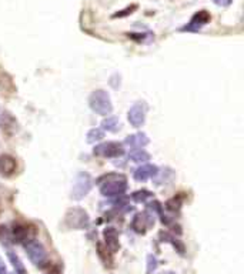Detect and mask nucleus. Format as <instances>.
Returning <instances> with one entry per match:
<instances>
[{"instance_id": "obj_8", "label": "nucleus", "mask_w": 244, "mask_h": 274, "mask_svg": "<svg viewBox=\"0 0 244 274\" xmlns=\"http://www.w3.org/2000/svg\"><path fill=\"white\" fill-rule=\"evenodd\" d=\"M210 20H211L210 13L207 10H200V12L195 13V16L190 19V22L187 25L182 27V32H193V33H197V32H200L207 23H210Z\"/></svg>"}, {"instance_id": "obj_22", "label": "nucleus", "mask_w": 244, "mask_h": 274, "mask_svg": "<svg viewBox=\"0 0 244 274\" xmlns=\"http://www.w3.org/2000/svg\"><path fill=\"white\" fill-rule=\"evenodd\" d=\"M166 206H167V209H169V210H179V209H180V206H182V200L173 197V199L167 201V204H166Z\"/></svg>"}, {"instance_id": "obj_1", "label": "nucleus", "mask_w": 244, "mask_h": 274, "mask_svg": "<svg viewBox=\"0 0 244 274\" xmlns=\"http://www.w3.org/2000/svg\"><path fill=\"white\" fill-rule=\"evenodd\" d=\"M100 186V193L104 197H116L122 196L127 190V179L126 176L119 173H110V175L101 176L98 180Z\"/></svg>"}, {"instance_id": "obj_5", "label": "nucleus", "mask_w": 244, "mask_h": 274, "mask_svg": "<svg viewBox=\"0 0 244 274\" xmlns=\"http://www.w3.org/2000/svg\"><path fill=\"white\" fill-rule=\"evenodd\" d=\"M93 154L98 157H104V159H116L124 154V149H123L122 143L107 141V143L98 144L93 150Z\"/></svg>"}, {"instance_id": "obj_20", "label": "nucleus", "mask_w": 244, "mask_h": 274, "mask_svg": "<svg viewBox=\"0 0 244 274\" xmlns=\"http://www.w3.org/2000/svg\"><path fill=\"white\" fill-rule=\"evenodd\" d=\"M132 199L135 200L136 203H146L147 200L151 199V193L148 190H139L132 194Z\"/></svg>"}, {"instance_id": "obj_3", "label": "nucleus", "mask_w": 244, "mask_h": 274, "mask_svg": "<svg viewBox=\"0 0 244 274\" xmlns=\"http://www.w3.org/2000/svg\"><path fill=\"white\" fill-rule=\"evenodd\" d=\"M93 187V179L92 176L86 172H79L73 180V186H72V194L70 197L73 200L85 199L89 194V191Z\"/></svg>"}, {"instance_id": "obj_19", "label": "nucleus", "mask_w": 244, "mask_h": 274, "mask_svg": "<svg viewBox=\"0 0 244 274\" xmlns=\"http://www.w3.org/2000/svg\"><path fill=\"white\" fill-rule=\"evenodd\" d=\"M104 137V132L101 129H92L87 132V143L93 144L96 141H100Z\"/></svg>"}, {"instance_id": "obj_7", "label": "nucleus", "mask_w": 244, "mask_h": 274, "mask_svg": "<svg viewBox=\"0 0 244 274\" xmlns=\"http://www.w3.org/2000/svg\"><path fill=\"white\" fill-rule=\"evenodd\" d=\"M147 104L146 101H137L132 106V109L129 110L127 119L130 122V125L133 127H140L145 125L146 122V114H147Z\"/></svg>"}, {"instance_id": "obj_4", "label": "nucleus", "mask_w": 244, "mask_h": 274, "mask_svg": "<svg viewBox=\"0 0 244 274\" xmlns=\"http://www.w3.org/2000/svg\"><path fill=\"white\" fill-rule=\"evenodd\" d=\"M26 253L30 259V262L33 263L37 267H45L48 266V251L45 249V246L37 241V240H30L25 244Z\"/></svg>"}, {"instance_id": "obj_13", "label": "nucleus", "mask_w": 244, "mask_h": 274, "mask_svg": "<svg viewBox=\"0 0 244 274\" xmlns=\"http://www.w3.org/2000/svg\"><path fill=\"white\" fill-rule=\"evenodd\" d=\"M17 170V162L16 159L9 156V154H3L0 156V173L3 176H12Z\"/></svg>"}, {"instance_id": "obj_10", "label": "nucleus", "mask_w": 244, "mask_h": 274, "mask_svg": "<svg viewBox=\"0 0 244 274\" xmlns=\"http://www.w3.org/2000/svg\"><path fill=\"white\" fill-rule=\"evenodd\" d=\"M103 237H104V243L106 247L110 253H116L120 249V241H119V233L114 227H106L103 231Z\"/></svg>"}, {"instance_id": "obj_6", "label": "nucleus", "mask_w": 244, "mask_h": 274, "mask_svg": "<svg viewBox=\"0 0 244 274\" xmlns=\"http://www.w3.org/2000/svg\"><path fill=\"white\" fill-rule=\"evenodd\" d=\"M64 223L70 228L82 230L89 226V214L83 209H70L64 216Z\"/></svg>"}, {"instance_id": "obj_26", "label": "nucleus", "mask_w": 244, "mask_h": 274, "mask_svg": "<svg viewBox=\"0 0 244 274\" xmlns=\"http://www.w3.org/2000/svg\"><path fill=\"white\" fill-rule=\"evenodd\" d=\"M166 274H176V273H173V272H169V273H166Z\"/></svg>"}, {"instance_id": "obj_12", "label": "nucleus", "mask_w": 244, "mask_h": 274, "mask_svg": "<svg viewBox=\"0 0 244 274\" xmlns=\"http://www.w3.org/2000/svg\"><path fill=\"white\" fill-rule=\"evenodd\" d=\"M35 234H36V230H32L27 226H14V228H13V238L17 243L26 244L27 241L35 238Z\"/></svg>"}, {"instance_id": "obj_25", "label": "nucleus", "mask_w": 244, "mask_h": 274, "mask_svg": "<svg viewBox=\"0 0 244 274\" xmlns=\"http://www.w3.org/2000/svg\"><path fill=\"white\" fill-rule=\"evenodd\" d=\"M0 274H9L7 273V269H6V264H4L1 257H0Z\"/></svg>"}, {"instance_id": "obj_14", "label": "nucleus", "mask_w": 244, "mask_h": 274, "mask_svg": "<svg viewBox=\"0 0 244 274\" xmlns=\"http://www.w3.org/2000/svg\"><path fill=\"white\" fill-rule=\"evenodd\" d=\"M148 137L145 133H136V135H132V136L126 137L124 140V144L130 149L137 150V149H143L145 146L148 144Z\"/></svg>"}, {"instance_id": "obj_23", "label": "nucleus", "mask_w": 244, "mask_h": 274, "mask_svg": "<svg viewBox=\"0 0 244 274\" xmlns=\"http://www.w3.org/2000/svg\"><path fill=\"white\" fill-rule=\"evenodd\" d=\"M135 9H137V6H136V4H133L132 7H127L126 10H122L123 13H116V14H113V17L116 19V17H123V16H127V14H132V13H133V10H135Z\"/></svg>"}, {"instance_id": "obj_24", "label": "nucleus", "mask_w": 244, "mask_h": 274, "mask_svg": "<svg viewBox=\"0 0 244 274\" xmlns=\"http://www.w3.org/2000/svg\"><path fill=\"white\" fill-rule=\"evenodd\" d=\"M217 6H223V7H226V6H229L230 3H232V0H213Z\"/></svg>"}, {"instance_id": "obj_15", "label": "nucleus", "mask_w": 244, "mask_h": 274, "mask_svg": "<svg viewBox=\"0 0 244 274\" xmlns=\"http://www.w3.org/2000/svg\"><path fill=\"white\" fill-rule=\"evenodd\" d=\"M160 238H161V241H166V243H170L171 246L176 249V251H179V254H182L183 256L184 251V244L179 240V238H176L174 236H171L169 233H160Z\"/></svg>"}, {"instance_id": "obj_16", "label": "nucleus", "mask_w": 244, "mask_h": 274, "mask_svg": "<svg viewBox=\"0 0 244 274\" xmlns=\"http://www.w3.org/2000/svg\"><path fill=\"white\" fill-rule=\"evenodd\" d=\"M7 257H9L10 263H12L13 269H14L16 274H27V272H26V269H25V264L20 262L19 256H17L14 251H12V250H7Z\"/></svg>"}, {"instance_id": "obj_9", "label": "nucleus", "mask_w": 244, "mask_h": 274, "mask_svg": "<svg viewBox=\"0 0 244 274\" xmlns=\"http://www.w3.org/2000/svg\"><path fill=\"white\" fill-rule=\"evenodd\" d=\"M154 214L150 212H143L136 214V217L132 222V227L136 233H146L148 228H151L154 226Z\"/></svg>"}, {"instance_id": "obj_11", "label": "nucleus", "mask_w": 244, "mask_h": 274, "mask_svg": "<svg viewBox=\"0 0 244 274\" xmlns=\"http://www.w3.org/2000/svg\"><path fill=\"white\" fill-rule=\"evenodd\" d=\"M159 173V169L157 166L154 164H145V166H140L139 169H136L133 177H135L136 182H146L148 179H153L156 177Z\"/></svg>"}, {"instance_id": "obj_2", "label": "nucleus", "mask_w": 244, "mask_h": 274, "mask_svg": "<svg viewBox=\"0 0 244 274\" xmlns=\"http://www.w3.org/2000/svg\"><path fill=\"white\" fill-rule=\"evenodd\" d=\"M89 106L95 113L100 116H109L113 112V104L109 93L106 90H95L89 97Z\"/></svg>"}, {"instance_id": "obj_17", "label": "nucleus", "mask_w": 244, "mask_h": 274, "mask_svg": "<svg viewBox=\"0 0 244 274\" xmlns=\"http://www.w3.org/2000/svg\"><path fill=\"white\" fill-rule=\"evenodd\" d=\"M101 126H103V129H104V130L111 132V133H116V132H119V130L122 129V125H120L119 119H117V117H114V116H109L106 120H103Z\"/></svg>"}, {"instance_id": "obj_21", "label": "nucleus", "mask_w": 244, "mask_h": 274, "mask_svg": "<svg viewBox=\"0 0 244 274\" xmlns=\"http://www.w3.org/2000/svg\"><path fill=\"white\" fill-rule=\"evenodd\" d=\"M159 263H157V259L153 256V254H148L147 256V274H153L156 272Z\"/></svg>"}, {"instance_id": "obj_18", "label": "nucleus", "mask_w": 244, "mask_h": 274, "mask_svg": "<svg viewBox=\"0 0 244 274\" xmlns=\"http://www.w3.org/2000/svg\"><path fill=\"white\" fill-rule=\"evenodd\" d=\"M129 159L135 163H145L147 162V160H150V154H148L147 151H145L143 149H137L133 150V151L129 154Z\"/></svg>"}]
</instances>
